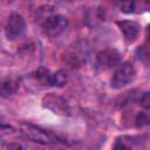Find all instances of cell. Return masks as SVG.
<instances>
[{
  "label": "cell",
  "mask_w": 150,
  "mask_h": 150,
  "mask_svg": "<svg viewBox=\"0 0 150 150\" xmlns=\"http://www.w3.org/2000/svg\"><path fill=\"white\" fill-rule=\"evenodd\" d=\"M41 27L43 33L49 38H59L68 27V19L62 14L47 13L42 16Z\"/></svg>",
  "instance_id": "cell-1"
},
{
  "label": "cell",
  "mask_w": 150,
  "mask_h": 150,
  "mask_svg": "<svg viewBox=\"0 0 150 150\" xmlns=\"http://www.w3.org/2000/svg\"><path fill=\"white\" fill-rule=\"evenodd\" d=\"M136 75L135 67L130 62H123L118 66V68L115 70L110 79V86L114 89H121L129 84Z\"/></svg>",
  "instance_id": "cell-2"
},
{
  "label": "cell",
  "mask_w": 150,
  "mask_h": 150,
  "mask_svg": "<svg viewBox=\"0 0 150 150\" xmlns=\"http://www.w3.org/2000/svg\"><path fill=\"white\" fill-rule=\"evenodd\" d=\"M26 32V21L23 16L19 13H12L5 26V34L9 41H16L25 35Z\"/></svg>",
  "instance_id": "cell-3"
},
{
  "label": "cell",
  "mask_w": 150,
  "mask_h": 150,
  "mask_svg": "<svg viewBox=\"0 0 150 150\" xmlns=\"http://www.w3.org/2000/svg\"><path fill=\"white\" fill-rule=\"evenodd\" d=\"M121 62V54L118 50L108 48L100 50L96 54L95 64L98 70H108L112 67H116Z\"/></svg>",
  "instance_id": "cell-4"
},
{
  "label": "cell",
  "mask_w": 150,
  "mask_h": 150,
  "mask_svg": "<svg viewBox=\"0 0 150 150\" xmlns=\"http://www.w3.org/2000/svg\"><path fill=\"white\" fill-rule=\"evenodd\" d=\"M20 129H21V132L23 134V136L26 138H28L33 142H36V143L49 144V143L55 141V138L50 134L46 132L45 130H42L41 128H39L36 125H33L29 123H21Z\"/></svg>",
  "instance_id": "cell-5"
},
{
  "label": "cell",
  "mask_w": 150,
  "mask_h": 150,
  "mask_svg": "<svg viewBox=\"0 0 150 150\" xmlns=\"http://www.w3.org/2000/svg\"><path fill=\"white\" fill-rule=\"evenodd\" d=\"M42 102H43V105L49 110H52L54 114H57V115L69 114V107L61 96H57L55 94H48L43 97Z\"/></svg>",
  "instance_id": "cell-6"
},
{
  "label": "cell",
  "mask_w": 150,
  "mask_h": 150,
  "mask_svg": "<svg viewBox=\"0 0 150 150\" xmlns=\"http://www.w3.org/2000/svg\"><path fill=\"white\" fill-rule=\"evenodd\" d=\"M117 26L120 27L127 42L131 43V42L136 41V39L138 38L139 32H141V27L137 22L123 20V21H117Z\"/></svg>",
  "instance_id": "cell-7"
},
{
  "label": "cell",
  "mask_w": 150,
  "mask_h": 150,
  "mask_svg": "<svg viewBox=\"0 0 150 150\" xmlns=\"http://www.w3.org/2000/svg\"><path fill=\"white\" fill-rule=\"evenodd\" d=\"M29 77L40 88H45V87L52 86V73L45 67H40L36 70H34L29 75Z\"/></svg>",
  "instance_id": "cell-8"
},
{
  "label": "cell",
  "mask_w": 150,
  "mask_h": 150,
  "mask_svg": "<svg viewBox=\"0 0 150 150\" xmlns=\"http://www.w3.org/2000/svg\"><path fill=\"white\" fill-rule=\"evenodd\" d=\"M141 145V136H121L116 139L115 149H134Z\"/></svg>",
  "instance_id": "cell-9"
},
{
  "label": "cell",
  "mask_w": 150,
  "mask_h": 150,
  "mask_svg": "<svg viewBox=\"0 0 150 150\" xmlns=\"http://www.w3.org/2000/svg\"><path fill=\"white\" fill-rule=\"evenodd\" d=\"M19 89V81L14 79H9L4 81L0 84V95L2 97H9L14 95Z\"/></svg>",
  "instance_id": "cell-10"
},
{
  "label": "cell",
  "mask_w": 150,
  "mask_h": 150,
  "mask_svg": "<svg viewBox=\"0 0 150 150\" xmlns=\"http://www.w3.org/2000/svg\"><path fill=\"white\" fill-rule=\"evenodd\" d=\"M117 6L121 12L125 14L134 13L136 9V1L135 0H117Z\"/></svg>",
  "instance_id": "cell-11"
},
{
  "label": "cell",
  "mask_w": 150,
  "mask_h": 150,
  "mask_svg": "<svg viewBox=\"0 0 150 150\" xmlns=\"http://www.w3.org/2000/svg\"><path fill=\"white\" fill-rule=\"evenodd\" d=\"M67 83V74L63 70H57L52 74V86L54 87H63Z\"/></svg>",
  "instance_id": "cell-12"
},
{
  "label": "cell",
  "mask_w": 150,
  "mask_h": 150,
  "mask_svg": "<svg viewBox=\"0 0 150 150\" xmlns=\"http://www.w3.org/2000/svg\"><path fill=\"white\" fill-rule=\"evenodd\" d=\"M149 123V115L146 111H142V112H138L137 116H136V120H135V125L137 128H142L144 125H148Z\"/></svg>",
  "instance_id": "cell-13"
},
{
  "label": "cell",
  "mask_w": 150,
  "mask_h": 150,
  "mask_svg": "<svg viewBox=\"0 0 150 150\" xmlns=\"http://www.w3.org/2000/svg\"><path fill=\"white\" fill-rule=\"evenodd\" d=\"M139 102H141V105H142L145 110H148V109L150 108V95H149V93H148V91H146V93H144V94L141 96Z\"/></svg>",
  "instance_id": "cell-14"
}]
</instances>
